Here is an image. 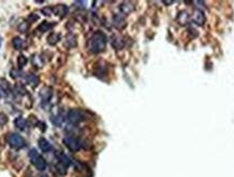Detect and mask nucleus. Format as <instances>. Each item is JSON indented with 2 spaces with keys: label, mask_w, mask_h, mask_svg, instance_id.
Returning a JSON list of instances; mask_svg holds the SVG:
<instances>
[{
  "label": "nucleus",
  "mask_w": 234,
  "mask_h": 177,
  "mask_svg": "<svg viewBox=\"0 0 234 177\" xmlns=\"http://www.w3.org/2000/svg\"><path fill=\"white\" fill-rule=\"evenodd\" d=\"M8 143L14 149H22L25 147V140L18 134H10L8 136Z\"/></svg>",
  "instance_id": "4"
},
{
  "label": "nucleus",
  "mask_w": 234,
  "mask_h": 177,
  "mask_svg": "<svg viewBox=\"0 0 234 177\" xmlns=\"http://www.w3.org/2000/svg\"><path fill=\"white\" fill-rule=\"evenodd\" d=\"M14 125H15V127L18 128V129L24 130L27 127V121H26V119H24V117L18 116L14 120Z\"/></svg>",
  "instance_id": "10"
},
{
  "label": "nucleus",
  "mask_w": 234,
  "mask_h": 177,
  "mask_svg": "<svg viewBox=\"0 0 234 177\" xmlns=\"http://www.w3.org/2000/svg\"><path fill=\"white\" fill-rule=\"evenodd\" d=\"M59 162L62 163L63 165H65L66 167H69V165H72V160L64 153H61L60 156H59Z\"/></svg>",
  "instance_id": "16"
},
{
  "label": "nucleus",
  "mask_w": 234,
  "mask_h": 177,
  "mask_svg": "<svg viewBox=\"0 0 234 177\" xmlns=\"http://www.w3.org/2000/svg\"><path fill=\"white\" fill-rule=\"evenodd\" d=\"M134 10V5L131 2H124L120 5V11L124 14H129Z\"/></svg>",
  "instance_id": "12"
},
{
  "label": "nucleus",
  "mask_w": 234,
  "mask_h": 177,
  "mask_svg": "<svg viewBox=\"0 0 234 177\" xmlns=\"http://www.w3.org/2000/svg\"><path fill=\"white\" fill-rule=\"evenodd\" d=\"M8 123V116L5 113L0 112V126H3Z\"/></svg>",
  "instance_id": "24"
},
{
  "label": "nucleus",
  "mask_w": 234,
  "mask_h": 177,
  "mask_svg": "<svg viewBox=\"0 0 234 177\" xmlns=\"http://www.w3.org/2000/svg\"><path fill=\"white\" fill-rule=\"evenodd\" d=\"M16 90H18V93H20V95H22V96L26 93V90H25V88H23L22 86H16Z\"/></svg>",
  "instance_id": "26"
},
{
  "label": "nucleus",
  "mask_w": 234,
  "mask_h": 177,
  "mask_svg": "<svg viewBox=\"0 0 234 177\" xmlns=\"http://www.w3.org/2000/svg\"><path fill=\"white\" fill-rule=\"evenodd\" d=\"M55 25V23H50V22H42L38 27V31H40V33H46L48 31H50L53 26Z\"/></svg>",
  "instance_id": "13"
},
{
  "label": "nucleus",
  "mask_w": 234,
  "mask_h": 177,
  "mask_svg": "<svg viewBox=\"0 0 234 177\" xmlns=\"http://www.w3.org/2000/svg\"><path fill=\"white\" fill-rule=\"evenodd\" d=\"M1 42L2 41H1V38H0V47H1Z\"/></svg>",
  "instance_id": "30"
},
{
  "label": "nucleus",
  "mask_w": 234,
  "mask_h": 177,
  "mask_svg": "<svg viewBox=\"0 0 234 177\" xmlns=\"http://www.w3.org/2000/svg\"><path fill=\"white\" fill-rule=\"evenodd\" d=\"M63 143L71 151H78L84 147V141L74 136H66L63 139Z\"/></svg>",
  "instance_id": "3"
},
{
  "label": "nucleus",
  "mask_w": 234,
  "mask_h": 177,
  "mask_svg": "<svg viewBox=\"0 0 234 177\" xmlns=\"http://www.w3.org/2000/svg\"><path fill=\"white\" fill-rule=\"evenodd\" d=\"M39 96L41 97L42 100H45V101L50 100L51 97H52V90H51L49 87H42L41 89H40Z\"/></svg>",
  "instance_id": "9"
},
{
  "label": "nucleus",
  "mask_w": 234,
  "mask_h": 177,
  "mask_svg": "<svg viewBox=\"0 0 234 177\" xmlns=\"http://www.w3.org/2000/svg\"><path fill=\"white\" fill-rule=\"evenodd\" d=\"M41 12L45 15H47V16H49V15H51V14L53 13V8H50V7H47V8H43L41 10Z\"/></svg>",
  "instance_id": "25"
},
{
  "label": "nucleus",
  "mask_w": 234,
  "mask_h": 177,
  "mask_svg": "<svg viewBox=\"0 0 234 177\" xmlns=\"http://www.w3.org/2000/svg\"><path fill=\"white\" fill-rule=\"evenodd\" d=\"M29 28V24L26 23V22H23V23L20 24V26H18V31L21 33H26Z\"/></svg>",
  "instance_id": "22"
},
{
  "label": "nucleus",
  "mask_w": 234,
  "mask_h": 177,
  "mask_svg": "<svg viewBox=\"0 0 234 177\" xmlns=\"http://www.w3.org/2000/svg\"><path fill=\"white\" fill-rule=\"evenodd\" d=\"M106 36L102 32H97L89 40V50L92 53H100L106 47Z\"/></svg>",
  "instance_id": "1"
},
{
  "label": "nucleus",
  "mask_w": 234,
  "mask_h": 177,
  "mask_svg": "<svg viewBox=\"0 0 234 177\" xmlns=\"http://www.w3.org/2000/svg\"><path fill=\"white\" fill-rule=\"evenodd\" d=\"M67 120L72 124H78L85 120V115L82 111H80L78 109H72L67 113Z\"/></svg>",
  "instance_id": "5"
},
{
  "label": "nucleus",
  "mask_w": 234,
  "mask_h": 177,
  "mask_svg": "<svg viewBox=\"0 0 234 177\" xmlns=\"http://www.w3.org/2000/svg\"><path fill=\"white\" fill-rule=\"evenodd\" d=\"M66 169H67V167H66L65 165H63L62 163H60V162H59L58 165H56V169H58V172L60 173L61 175L66 174Z\"/></svg>",
  "instance_id": "23"
},
{
  "label": "nucleus",
  "mask_w": 234,
  "mask_h": 177,
  "mask_svg": "<svg viewBox=\"0 0 234 177\" xmlns=\"http://www.w3.org/2000/svg\"><path fill=\"white\" fill-rule=\"evenodd\" d=\"M28 20L29 21H33V22L37 21V20H38V15H36V14H30V15L28 16Z\"/></svg>",
  "instance_id": "28"
},
{
  "label": "nucleus",
  "mask_w": 234,
  "mask_h": 177,
  "mask_svg": "<svg viewBox=\"0 0 234 177\" xmlns=\"http://www.w3.org/2000/svg\"><path fill=\"white\" fill-rule=\"evenodd\" d=\"M38 145H39L40 150L43 151V152H50L52 150V145L45 138H40L39 141H38Z\"/></svg>",
  "instance_id": "8"
},
{
  "label": "nucleus",
  "mask_w": 234,
  "mask_h": 177,
  "mask_svg": "<svg viewBox=\"0 0 234 177\" xmlns=\"http://www.w3.org/2000/svg\"><path fill=\"white\" fill-rule=\"evenodd\" d=\"M164 3H166V5H170V3H172V1H164Z\"/></svg>",
  "instance_id": "29"
},
{
  "label": "nucleus",
  "mask_w": 234,
  "mask_h": 177,
  "mask_svg": "<svg viewBox=\"0 0 234 177\" xmlns=\"http://www.w3.org/2000/svg\"><path fill=\"white\" fill-rule=\"evenodd\" d=\"M112 46L115 48L116 50H119L124 47V40L120 36H113L112 38Z\"/></svg>",
  "instance_id": "11"
},
{
  "label": "nucleus",
  "mask_w": 234,
  "mask_h": 177,
  "mask_svg": "<svg viewBox=\"0 0 234 177\" xmlns=\"http://www.w3.org/2000/svg\"><path fill=\"white\" fill-rule=\"evenodd\" d=\"M27 79V83L28 84H30L33 86V87H36V86H38V84H39V77L37 76V75L35 74H28L26 77Z\"/></svg>",
  "instance_id": "14"
},
{
  "label": "nucleus",
  "mask_w": 234,
  "mask_h": 177,
  "mask_svg": "<svg viewBox=\"0 0 234 177\" xmlns=\"http://www.w3.org/2000/svg\"><path fill=\"white\" fill-rule=\"evenodd\" d=\"M178 21L181 24H187V22L189 21V15L187 12H181L178 16Z\"/></svg>",
  "instance_id": "20"
},
{
  "label": "nucleus",
  "mask_w": 234,
  "mask_h": 177,
  "mask_svg": "<svg viewBox=\"0 0 234 177\" xmlns=\"http://www.w3.org/2000/svg\"><path fill=\"white\" fill-rule=\"evenodd\" d=\"M27 63V58L25 56H23V54H21V56H18V65L20 69H22L24 65H26Z\"/></svg>",
  "instance_id": "21"
},
{
  "label": "nucleus",
  "mask_w": 234,
  "mask_h": 177,
  "mask_svg": "<svg viewBox=\"0 0 234 177\" xmlns=\"http://www.w3.org/2000/svg\"><path fill=\"white\" fill-rule=\"evenodd\" d=\"M10 74H11V76L13 77V78H18V77H20V75H18L20 73H18V71H14V70H12V71H11Z\"/></svg>",
  "instance_id": "27"
},
{
  "label": "nucleus",
  "mask_w": 234,
  "mask_h": 177,
  "mask_svg": "<svg viewBox=\"0 0 234 177\" xmlns=\"http://www.w3.org/2000/svg\"><path fill=\"white\" fill-rule=\"evenodd\" d=\"M12 44H13V47L15 48L16 50H21L22 47H23V40H22V38H20V37L13 38Z\"/></svg>",
  "instance_id": "19"
},
{
  "label": "nucleus",
  "mask_w": 234,
  "mask_h": 177,
  "mask_svg": "<svg viewBox=\"0 0 234 177\" xmlns=\"http://www.w3.org/2000/svg\"><path fill=\"white\" fill-rule=\"evenodd\" d=\"M66 45L69 46V47L73 48L77 45V41H76V37L74 36V35H69L67 37H66Z\"/></svg>",
  "instance_id": "18"
},
{
  "label": "nucleus",
  "mask_w": 234,
  "mask_h": 177,
  "mask_svg": "<svg viewBox=\"0 0 234 177\" xmlns=\"http://www.w3.org/2000/svg\"><path fill=\"white\" fill-rule=\"evenodd\" d=\"M61 36L60 34H56V33H52V34H50V36L48 37V44L51 46H54L56 42L60 40Z\"/></svg>",
  "instance_id": "17"
},
{
  "label": "nucleus",
  "mask_w": 234,
  "mask_h": 177,
  "mask_svg": "<svg viewBox=\"0 0 234 177\" xmlns=\"http://www.w3.org/2000/svg\"><path fill=\"white\" fill-rule=\"evenodd\" d=\"M192 20L195 24H197V25H203V24L205 23L206 18H205V15H204V13H203V11L196 10L194 12V14H193Z\"/></svg>",
  "instance_id": "7"
},
{
  "label": "nucleus",
  "mask_w": 234,
  "mask_h": 177,
  "mask_svg": "<svg viewBox=\"0 0 234 177\" xmlns=\"http://www.w3.org/2000/svg\"><path fill=\"white\" fill-rule=\"evenodd\" d=\"M113 24L116 28L121 29L126 26V20L123 14H115L113 16Z\"/></svg>",
  "instance_id": "6"
},
{
  "label": "nucleus",
  "mask_w": 234,
  "mask_h": 177,
  "mask_svg": "<svg viewBox=\"0 0 234 177\" xmlns=\"http://www.w3.org/2000/svg\"><path fill=\"white\" fill-rule=\"evenodd\" d=\"M53 12L60 16H64L66 13H67V8H66L64 5H56L55 8H53Z\"/></svg>",
  "instance_id": "15"
},
{
  "label": "nucleus",
  "mask_w": 234,
  "mask_h": 177,
  "mask_svg": "<svg viewBox=\"0 0 234 177\" xmlns=\"http://www.w3.org/2000/svg\"><path fill=\"white\" fill-rule=\"evenodd\" d=\"M29 159L32 163L34 164V166L36 167L38 171H45L47 169V162L41 156H40L38 152H37L36 149H32L29 151Z\"/></svg>",
  "instance_id": "2"
}]
</instances>
